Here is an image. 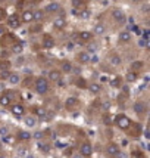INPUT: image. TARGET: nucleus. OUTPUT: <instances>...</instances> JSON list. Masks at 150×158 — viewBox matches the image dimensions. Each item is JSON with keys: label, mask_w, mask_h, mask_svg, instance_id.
I'll use <instances>...</instances> for the list:
<instances>
[{"label": "nucleus", "mask_w": 150, "mask_h": 158, "mask_svg": "<svg viewBox=\"0 0 150 158\" xmlns=\"http://www.w3.org/2000/svg\"><path fill=\"white\" fill-rule=\"evenodd\" d=\"M34 89H36V92L38 93V95H41V96H44V95H47L49 93V90H50V81L46 78V77H37L36 80H34Z\"/></svg>", "instance_id": "f257e3e1"}, {"label": "nucleus", "mask_w": 150, "mask_h": 158, "mask_svg": "<svg viewBox=\"0 0 150 158\" xmlns=\"http://www.w3.org/2000/svg\"><path fill=\"white\" fill-rule=\"evenodd\" d=\"M6 24H8L9 28H14V30L19 28V27H21V18H19V15H18V14H11V15H8V17H6Z\"/></svg>", "instance_id": "f03ea898"}, {"label": "nucleus", "mask_w": 150, "mask_h": 158, "mask_svg": "<svg viewBox=\"0 0 150 158\" xmlns=\"http://www.w3.org/2000/svg\"><path fill=\"white\" fill-rule=\"evenodd\" d=\"M112 18H113V21H115L116 24H119V25H124L125 21H127V15L124 14V11H121V9H118V8H113V9H112Z\"/></svg>", "instance_id": "7ed1b4c3"}, {"label": "nucleus", "mask_w": 150, "mask_h": 158, "mask_svg": "<svg viewBox=\"0 0 150 158\" xmlns=\"http://www.w3.org/2000/svg\"><path fill=\"white\" fill-rule=\"evenodd\" d=\"M115 123H116V126H118L119 129H122V130H127V129L131 127V120H129L127 115H118V117L115 118Z\"/></svg>", "instance_id": "20e7f679"}, {"label": "nucleus", "mask_w": 150, "mask_h": 158, "mask_svg": "<svg viewBox=\"0 0 150 158\" xmlns=\"http://www.w3.org/2000/svg\"><path fill=\"white\" fill-rule=\"evenodd\" d=\"M65 27H66V18H65V15H58L53 19V28L58 30V31H62Z\"/></svg>", "instance_id": "39448f33"}, {"label": "nucleus", "mask_w": 150, "mask_h": 158, "mask_svg": "<svg viewBox=\"0 0 150 158\" xmlns=\"http://www.w3.org/2000/svg\"><path fill=\"white\" fill-rule=\"evenodd\" d=\"M77 37H78V43H90V42H93L94 34L91 31H80L77 34Z\"/></svg>", "instance_id": "423d86ee"}, {"label": "nucleus", "mask_w": 150, "mask_h": 158, "mask_svg": "<svg viewBox=\"0 0 150 158\" xmlns=\"http://www.w3.org/2000/svg\"><path fill=\"white\" fill-rule=\"evenodd\" d=\"M107 62H109L112 67H121V64H122V58L119 56V53H116V52H110V53L107 55Z\"/></svg>", "instance_id": "0eeeda50"}, {"label": "nucleus", "mask_w": 150, "mask_h": 158, "mask_svg": "<svg viewBox=\"0 0 150 158\" xmlns=\"http://www.w3.org/2000/svg\"><path fill=\"white\" fill-rule=\"evenodd\" d=\"M55 45H56V42H55V39L50 34H43V37H41V46L44 49H52V47H55Z\"/></svg>", "instance_id": "6e6552de"}, {"label": "nucleus", "mask_w": 150, "mask_h": 158, "mask_svg": "<svg viewBox=\"0 0 150 158\" xmlns=\"http://www.w3.org/2000/svg\"><path fill=\"white\" fill-rule=\"evenodd\" d=\"M44 12L46 14H59V12H62V6L58 2H52L44 8Z\"/></svg>", "instance_id": "1a4fd4ad"}, {"label": "nucleus", "mask_w": 150, "mask_h": 158, "mask_svg": "<svg viewBox=\"0 0 150 158\" xmlns=\"http://www.w3.org/2000/svg\"><path fill=\"white\" fill-rule=\"evenodd\" d=\"M90 52H85V50H82V52H78L77 53V61H78V64H82V65H87V64H90Z\"/></svg>", "instance_id": "9d476101"}, {"label": "nucleus", "mask_w": 150, "mask_h": 158, "mask_svg": "<svg viewBox=\"0 0 150 158\" xmlns=\"http://www.w3.org/2000/svg\"><path fill=\"white\" fill-rule=\"evenodd\" d=\"M134 112L137 114V115H144L146 112H147V105L143 102V101H137L135 103H134Z\"/></svg>", "instance_id": "9b49d317"}, {"label": "nucleus", "mask_w": 150, "mask_h": 158, "mask_svg": "<svg viewBox=\"0 0 150 158\" xmlns=\"http://www.w3.org/2000/svg\"><path fill=\"white\" fill-rule=\"evenodd\" d=\"M47 80L52 83H58L59 80H62V73L59 70H50L47 74Z\"/></svg>", "instance_id": "f8f14e48"}, {"label": "nucleus", "mask_w": 150, "mask_h": 158, "mask_svg": "<svg viewBox=\"0 0 150 158\" xmlns=\"http://www.w3.org/2000/svg\"><path fill=\"white\" fill-rule=\"evenodd\" d=\"M80 152H81V155L82 157H91V154H93V146H91V143H88V142H85V143H82L81 145V148H80Z\"/></svg>", "instance_id": "ddd939ff"}, {"label": "nucleus", "mask_w": 150, "mask_h": 158, "mask_svg": "<svg viewBox=\"0 0 150 158\" xmlns=\"http://www.w3.org/2000/svg\"><path fill=\"white\" fill-rule=\"evenodd\" d=\"M72 68H74V65H72L71 61H62L59 71H60L62 74H71V73H72Z\"/></svg>", "instance_id": "4468645a"}, {"label": "nucleus", "mask_w": 150, "mask_h": 158, "mask_svg": "<svg viewBox=\"0 0 150 158\" xmlns=\"http://www.w3.org/2000/svg\"><path fill=\"white\" fill-rule=\"evenodd\" d=\"M11 112H12L14 115H16V117H21V115L25 114V108H24V105H21V103H15V105L11 106Z\"/></svg>", "instance_id": "2eb2a0df"}, {"label": "nucleus", "mask_w": 150, "mask_h": 158, "mask_svg": "<svg viewBox=\"0 0 150 158\" xmlns=\"http://www.w3.org/2000/svg\"><path fill=\"white\" fill-rule=\"evenodd\" d=\"M19 18H21V22H24V24H31V22H33V11H30V9L24 11Z\"/></svg>", "instance_id": "dca6fc26"}, {"label": "nucleus", "mask_w": 150, "mask_h": 158, "mask_svg": "<svg viewBox=\"0 0 150 158\" xmlns=\"http://www.w3.org/2000/svg\"><path fill=\"white\" fill-rule=\"evenodd\" d=\"M119 151H121L119 146H118L116 143H113V142L107 143V146H106V152H107V155H110V157H115Z\"/></svg>", "instance_id": "f3484780"}, {"label": "nucleus", "mask_w": 150, "mask_h": 158, "mask_svg": "<svg viewBox=\"0 0 150 158\" xmlns=\"http://www.w3.org/2000/svg\"><path fill=\"white\" fill-rule=\"evenodd\" d=\"M129 68H131V71L140 73V71L144 68V62H143V61H140V59H135V61H132V62H131Z\"/></svg>", "instance_id": "a211bd4d"}, {"label": "nucleus", "mask_w": 150, "mask_h": 158, "mask_svg": "<svg viewBox=\"0 0 150 158\" xmlns=\"http://www.w3.org/2000/svg\"><path fill=\"white\" fill-rule=\"evenodd\" d=\"M12 102V93H5V95H0V105L2 106H8Z\"/></svg>", "instance_id": "6ab92c4d"}, {"label": "nucleus", "mask_w": 150, "mask_h": 158, "mask_svg": "<svg viewBox=\"0 0 150 158\" xmlns=\"http://www.w3.org/2000/svg\"><path fill=\"white\" fill-rule=\"evenodd\" d=\"M118 39H119V42H121V43H129V42H131V33H129V31H127V30H124V31H121V33H119Z\"/></svg>", "instance_id": "aec40b11"}, {"label": "nucleus", "mask_w": 150, "mask_h": 158, "mask_svg": "<svg viewBox=\"0 0 150 158\" xmlns=\"http://www.w3.org/2000/svg\"><path fill=\"white\" fill-rule=\"evenodd\" d=\"M44 18V11L43 9H38V11H33V22H41Z\"/></svg>", "instance_id": "412c9836"}, {"label": "nucleus", "mask_w": 150, "mask_h": 158, "mask_svg": "<svg viewBox=\"0 0 150 158\" xmlns=\"http://www.w3.org/2000/svg\"><path fill=\"white\" fill-rule=\"evenodd\" d=\"M138 75H140V73H135V71H128L127 73V75H125V80H127V83H134V81H137V78H138Z\"/></svg>", "instance_id": "4be33fe9"}, {"label": "nucleus", "mask_w": 150, "mask_h": 158, "mask_svg": "<svg viewBox=\"0 0 150 158\" xmlns=\"http://www.w3.org/2000/svg\"><path fill=\"white\" fill-rule=\"evenodd\" d=\"M106 33V27H105V24H96L94 25V28H93V34H96V36H103Z\"/></svg>", "instance_id": "5701e85b"}, {"label": "nucleus", "mask_w": 150, "mask_h": 158, "mask_svg": "<svg viewBox=\"0 0 150 158\" xmlns=\"http://www.w3.org/2000/svg\"><path fill=\"white\" fill-rule=\"evenodd\" d=\"M6 80H8L11 84H18V83L21 81V77H19L18 73H9V75H8Z\"/></svg>", "instance_id": "b1692460"}, {"label": "nucleus", "mask_w": 150, "mask_h": 158, "mask_svg": "<svg viewBox=\"0 0 150 158\" xmlns=\"http://www.w3.org/2000/svg\"><path fill=\"white\" fill-rule=\"evenodd\" d=\"M78 98H75V96H69V98H66V101H65V106L68 108V109H71L72 106H75V105H78Z\"/></svg>", "instance_id": "393cba45"}, {"label": "nucleus", "mask_w": 150, "mask_h": 158, "mask_svg": "<svg viewBox=\"0 0 150 158\" xmlns=\"http://www.w3.org/2000/svg\"><path fill=\"white\" fill-rule=\"evenodd\" d=\"M87 86H88V90L94 95H99L102 92V86L99 83H91V84H87Z\"/></svg>", "instance_id": "a878e982"}, {"label": "nucleus", "mask_w": 150, "mask_h": 158, "mask_svg": "<svg viewBox=\"0 0 150 158\" xmlns=\"http://www.w3.org/2000/svg\"><path fill=\"white\" fill-rule=\"evenodd\" d=\"M110 86L115 87V89H121V87H122V78H121L119 75H116V77L110 81Z\"/></svg>", "instance_id": "bb28decb"}, {"label": "nucleus", "mask_w": 150, "mask_h": 158, "mask_svg": "<svg viewBox=\"0 0 150 158\" xmlns=\"http://www.w3.org/2000/svg\"><path fill=\"white\" fill-rule=\"evenodd\" d=\"M25 124H27L28 127H34V126L37 124V120H36V117H33V115H28V117L25 118Z\"/></svg>", "instance_id": "cd10ccee"}, {"label": "nucleus", "mask_w": 150, "mask_h": 158, "mask_svg": "<svg viewBox=\"0 0 150 158\" xmlns=\"http://www.w3.org/2000/svg\"><path fill=\"white\" fill-rule=\"evenodd\" d=\"M18 139L19 140H30L31 139V133H28V131H19L18 133Z\"/></svg>", "instance_id": "c85d7f7f"}, {"label": "nucleus", "mask_w": 150, "mask_h": 158, "mask_svg": "<svg viewBox=\"0 0 150 158\" xmlns=\"http://www.w3.org/2000/svg\"><path fill=\"white\" fill-rule=\"evenodd\" d=\"M21 52H22V45H21V43H15V45L12 46V53L19 55Z\"/></svg>", "instance_id": "c756f323"}, {"label": "nucleus", "mask_w": 150, "mask_h": 158, "mask_svg": "<svg viewBox=\"0 0 150 158\" xmlns=\"http://www.w3.org/2000/svg\"><path fill=\"white\" fill-rule=\"evenodd\" d=\"M36 114H37V117H40V118H46L47 109H44V108H36Z\"/></svg>", "instance_id": "7c9ffc66"}, {"label": "nucleus", "mask_w": 150, "mask_h": 158, "mask_svg": "<svg viewBox=\"0 0 150 158\" xmlns=\"http://www.w3.org/2000/svg\"><path fill=\"white\" fill-rule=\"evenodd\" d=\"M38 149H40L41 152L47 154V152L50 151V145H49V143H43V142H40V143H38Z\"/></svg>", "instance_id": "2f4dec72"}, {"label": "nucleus", "mask_w": 150, "mask_h": 158, "mask_svg": "<svg viewBox=\"0 0 150 158\" xmlns=\"http://www.w3.org/2000/svg\"><path fill=\"white\" fill-rule=\"evenodd\" d=\"M85 3V0H72V8L74 9H78L80 6H82Z\"/></svg>", "instance_id": "473e14b6"}, {"label": "nucleus", "mask_w": 150, "mask_h": 158, "mask_svg": "<svg viewBox=\"0 0 150 158\" xmlns=\"http://www.w3.org/2000/svg\"><path fill=\"white\" fill-rule=\"evenodd\" d=\"M11 68V64L8 62V61H2L0 62V70H3V71H8Z\"/></svg>", "instance_id": "72a5a7b5"}, {"label": "nucleus", "mask_w": 150, "mask_h": 158, "mask_svg": "<svg viewBox=\"0 0 150 158\" xmlns=\"http://www.w3.org/2000/svg\"><path fill=\"white\" fill-rule=\"evenodd\" d=\"M8 133H9V129L6 126H0V136L5 137V136H8Z\"/></svg>", "instance_id": "f704fd0d"}, {"label": "nucleus", "mask_w": 150, "mask_h": 158, "mask_svg": "<svg viewBox=\"0 0 150 158\" xmlns=\"http://www.w3.org/2000/svg\"><path fill=\"white\" fill-rule=\"evenodd\" d=\"M77 87H80V89H85V87H87V83H85V80H82V78H78V80H77Z\"/></svg>", "instance_id": "c9c22d12"}, {"label": "nucleus", "mask_w": 150, "mask_h": 158, "mask_svg": "<svg viewBox=\"0 0 150 158\" xmlns=\"http://www.w3.org/2000/svg\"><path fill=\"white\" fill-rule=\"evenodd\" d=\"M30 31H31V33H40V31H41V24H40V22H38V24H36V25H34V28H33V27L30 28Z\"/></svg>", "instance_id": "e433bc0d"}, {"label": "nucleus", "mask_w": 150, "mask_h": 158, "mask_svg": "<svg viewBox=\"0 0 150 158\" xmlns=\"http://www.w3.org/2000/svg\"><path fill=\"white\" fill-rule=\"evenodd\" d=\"M103 123H105V124H107V126H110V124H112V117L106 114V115L103 117Z\"/></svg>", "instance_id": "4c0bfd02"}, {"label": "nucleus", "mask_w": 150, "mask_h": 158, "mask_svg": "<svg viewBox=\"0 0 150 158\" xmlns=\"http://www.w3.org/2000/svg\"><path fill=\"white\" fill-rule=\"evenodd\" d=\"M6 17H8L6 11H5L3 8H0V21H5V19H6Z\"/></svg>", "instance_id": "58836bf2"}, {"label": "nucleus", "mask_w": 150, "mask_h": 158, "mask_svg": "<svg viewBox=\"0 0 150 158\" xmlns=\"http://www.w3.org/2000/svg\"><path fill=\"white\" fill-rule=\"evenodd\" d=\"M44 136V133L43 131H36L34 134H31V137H34V139H41Z\"/></svg>", "instance_id": "ea45409f"}, {"label": "nucleus", "mask_w": 150, "mask_h": 158, "mask_svg": "<svg viewBox=\"0 0 150 158\" xmlns=\"http://www.w3.org/2000/svg\"><path fill=\"white\" fill-rule=\"evenodd\" d=\"M115 158H128V157H127V154H124V152H121V151H119V152L115 155Z\"/></svg>", "instance_id": "a19ab883"}, {"label": "nucleus", "mask_w": 150, "mask_h": 158, "mask_svg": "<svg viewBox=\"0 0 150 158\" xmlns=\"http://www.w3.org/2000/svg\"><path fill=\"white\" fill-rule=\"evenodd\" d=\"M18 154H19L21 157H25V155H27V149H25V148H21V149L18 151Z\"/></svg>", "instance_id": "79ce46f5"}, {"label": "nucleus", "mask_w": 150, "mask_h": 158, "mask_svg": "<svg viewBox=\"0 0 150 158\" xmlns=\"http://www.w3.org/2000/svg\"><path fill=\"white\" fill-rule=\"evenodd\" d=\"M16 62H18V65H22V64H24V58H19Z\"/></svg>", "instance_id": "37998d69"}, {"label": "nucleus", "mask_w": 150, "mask_h": 158, "mask_svg": "<svg viewBox=\"0 0 150 158\" xmlns=\"http://www.w3.org/2000/svg\"><path fill=\"white\" fill-rule=\"evenodd\" d=\"M25 158H34V157H33V155H28V154H27V155H25Z\"/></svg>", "instance_id": "c03bdc74"}, {"label": "nucleus", "mask_w": 150, "mask_h": 158, "mask_svg": "<svg viewBox=\"0 0 150 158\" xmlns=\"http://www.w3.org/2000/svg\"><path fill=\"white\" fill-rule=\"evenodd\" d=\"M3 33H5V30H3L2 27H0V34H3Z\"/></svg>", "instance_id": "a18cd8bd"}, {"label": "nucleus", "mask_w": 150, "mask_h": 158, "mask_svg": "<svg viewBox=\"0 0 150 158\" xmlns=\"http://www.w3.org/2000/svg\"><path fill=\"white\" fill-rule=\"evenodd\" d=\"M3 2H6V0H0V3H3Z\"/></svg>", "instance_id": "49530a36"}, {"label": "nucleus", "mask_w": 150, "mask_h": 158, "mask_svg": "<svg viewBox=\"0 0 150 158\" xmlns=\"http://www.w3.org/2000/svg\"><path fill=\"white\" fill-rule=\"evenodd\" d=\"M0 158H3V157H0Z\"/></svg>", "instance_id": "de8ad7c7"}]
</instances>
